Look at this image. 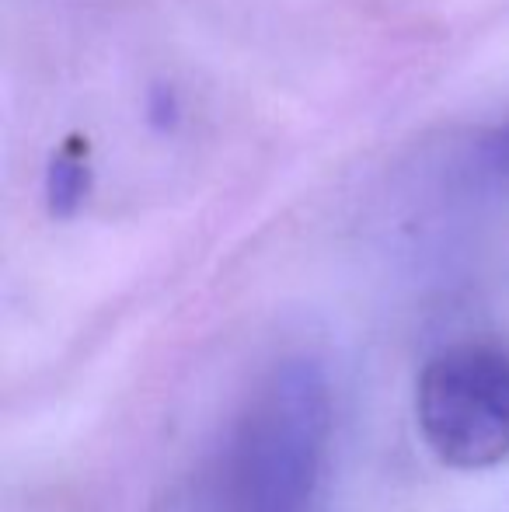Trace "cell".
Masks as SVG:
<instances>
[{
  "mask_svg": "<svg viewBox=\"0 0 509 512\" xmlns=\"http://www.w3.org/2000/svg\"><path fill=\"white\" fill-rule=\"evenodd\" d=\"M482 157L496 175L509 178V122L496 126L489 136L482 140Z\"/></svg>",
  "mask_w": 509,
  "mask_h": 512,
  "instance_id": "cell-4",
  "label": "cell"
},
{
  "mask_svg": "<svg viewBox=\"0 0 509 512\" xmlns=\"http://www.w3.org/2000/svg\"><path fill=\"white\" fill-rule=\"evenodd\" d=\"M415 418L429 450L457 471H489L509 457V356L457 345L429 359L415 387Z\"/></svg>",
  "mask_w": 509,
  "mask_h": 512,
  "instance_id": "cell-2",
  "label": "cell"
},
{
  "mask_svg": "<svg viewBox=\"0 0 509 512\" xmlns=\"http://www.w3.org/2000/svg\"><path fill=\"white\" fill-rule=\"evenodd\" d=\"M328 436V391L314 366H286L248 418L238 450L241 512H304Z\"/></svg>",
  "mask_w": 509,
  "mask_h": 512,
  "instance_id": "cell-1",
  "label": "cell"
},
{
  "mask_svg": "<svg viewBox=\"0 0 509 512\" xmlns=\"http://www.w3.org/2000/svg\"><path fill=\"white\" fill-rule=\"evenodd\" d=\"M91 185V171H88V140H67L60 150L53 154L49 164V209L53 216H74L77 206L84 203Z\"/></svg>",
  "mask_w": 509,
  "mask_h": 512,
  "instance_id": "cell-3",
  "label": "cell"
}]
</instances>
